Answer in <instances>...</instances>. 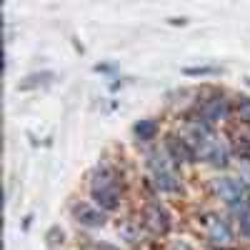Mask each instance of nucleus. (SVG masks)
<instances>
[{"instance_id": "obj_2", "label": "nucleus", "mask_w": 250, "mask_h": 250, "mask_svg": "<svg viewBox=\"0 0 250 250\" xmlns=\"http://www.w3.org/2000/svg\"><path fill=\"white\" fill-rule=\"evenodd\" d=\"M215 193L230 205V203H238L243 198H250V188L243 178H235V175H225V178H218L215 180Z\"/></svg>"}, {"instance_id": "obj_10", "label": "nucleus", "mask_w": 250, "mask_h": 250, "mask_svg": "<svg viewBox=\"0 0 250 250\" xmlns=\"http://www.w3.org/2000/svg\"><path fill=\"white\" fill-rule=\"evenodd\" d=\"M133 133H135V138H138V140H143V143L153 140V138L158 135V120H153V118L138 120V123L133 125Z\"/></svg>"}, {"instance_id": "obj_12", "label": "nucleus", "mask_w": 250, "mask_h": 250, "mask_svg": "<svg viewBox=\"0 0 250 250\" xmlns=\"http://www.w3.org/2000/svg\"><path fill=\"white\" fill-rule=\"evenodd\" d=\"M235 115H238L240 123H248L250 125V98L248 95H240L235 100Z\"/></svg>"}, {"instance_id": "obj_11", "label": "nucleus", "mask_w": 250, "mask_h": 250, "mask_svg": "<svg viewBox=\"0 0 250 250\" xmlns=\"http://www.w3.org/2000/svg\"><path fill=\"white\" fill-rule=\"evenodd\" d=\"M235 153L250 160V128H243L240 133H235Z\"/></svg>"}, {"instance_id": "obj_3", "label": "nucleus", "mask_w": 250, "mask_h": 250, "mask_svg": "<svg viewBox=\"0 0 250 250\" xmlns=\"http://www.w3.org/2000/svg\"><path fill=\"white\" fill-rule=\"evenodd\" d=\"M143 223L153 235H165L170 230V213L163 203H150L143 210Z\"/></svg>"}, {"instance_id": "obj_20", "label": "nucleus", "mask_w": 250, "mask_h": 250, "mask_svg": "<svg viewBox=\"0 0 250 250\" xmlns=\"http://www.w3.org/2000/svg\"><path fill=\"white\" fill-rule=\"evenodd\" d=\"M185 23H188L185 18H180V20H178V18H173V20H170V25H185Z\"/></svg>"}, {"instance_id": "obj_5", "label": "nucleus", "mask_w": 250, "mask_h": 250, "mask_svg": "<svg viewBox=\"0 0 250 250\" xmlns=\"http://www.w3.org/2000/svg\"><path fill=\"white\" fill-rule=\"evenodd\" d=\"M208 238H210V243L225 248V245H230L233 243V228L228 220L218 218V215H208Z\"/></svg>"}, {"instance_id": "obj_1", "label": "nucleus", "mask_w": 250, "mask_h": 250, "mask_svg": "<svg viewBox=\"0 0 250 250\" xmlns=\"http://www.w3.org/2000/svg\"><path fill=\"white\" fill-rule=\"evenodd\" d=\"M90 193H93L95 205H100V210H115V208L120 205V195H123V185H120V178H118L115 168L100 165V168L93 173Z\"/></svg>"}, {"instance_id": "obj_8", "label": "nucleus", "mask_w": 250, "mask_h": 250, "mask_svg": "<svg viewBox=\"0 0 250 250\" xmlns=\"http://www.w3.org/2000/svg\"><path fill=\"white\" fill-rule=\"evenodd\" d=\"M153 185L158 188L160 193H178V190H180L178 170H160V173H153Z\"/></svg>"}, {"instance_id": "obj_9", "label": "nucleus", "mask_w": 250, "mask_h": 250, "mask_svg": "<svg viewBox=\"0 0 250 250\" xmlns=\"http://www.w3.org/2000/svg\"><path fill=\"white\" fill-rule=\"evenodd\" d=\"M53 78H55V73H50V70L30 73L25 80L18 83V90H35V88H40V85H48V83H53Z\"/></svg>"}, {"instance_id": "obj_21", "label": "nucleus", "mask_w": 250, "mask_h": 250, "mask_svg": "<svg viewBox=\"0 0 250 250\" xmlns=\"http://www.w3.org/2000/svg\"><path fill=\"white\" fill-rule=\"evenodd\" d=\"M245 83H248V85H250V78H248V80H245Z\"/></svg>"}, {"instance_id": "obj_7", "label": "nucleus", "mask_w": 250, "mask_h": 250, "mask_svg": "<svg viewBox=\"0 0 250 250\" xmlns=\"http://www.w3.org/2000/svg\"><path fill=\"white\" fill-rule=\"evenodd\" d=\"M165 150H168V155L178 163V165H183V163H190V160H195V153H193V148L188 145V140L185 138H168L165 140Z\"/></svg>"}, {"instance_id": "obj_17", "label": "nucleus", "mask_w": 250, "mask_h": 250, "mask_svg": "<svg viewBox=\"0 0 250 250\" xmlns=\"http://www.w3.org/2000/svg\"><path fill=\"white\" fill-rule=\"evenodd\" d=\"M240 233H243V235H245V238L250 240V215L240 220Z\"/></svg>"}, {"instance_id": "obj_14", "label": "nucleus", "mask_w": 250, "mask_h": 250, "mask_svg": "<svg viewBox=\"0 0 250 250\" xmlns=\"http://www.w3.org/2000/svg\"><path fill=\"white\" fill-rule=\"evenodd\" d=\"M228 208H230V210H233V215L235 218H248L250 215V198H243V200H238V203H230V205H228Z\"/></svg>"}, {"instance_id": "obj_13", "label": "nucleus", "mask_w": 250, "mask_h": 250, "mask_svg": "<svg viewBox=\"0 0 250 250\" xmlns=\"http://www.w3.org/2000/svg\"><path fill=\"white\" fill-rule=\"evenodd\" d=\"M215 73H220V68H215V65H200V68H183V75H188V78H203V75H215Z\"/></svg>"}, {"instance_id": "obj_4", "label": "nucleus", "mask_w": 250, "mask_h": 250, "mask_svg": "<svg viewBox=\"0 0 250 250\" xmlns=\"http://www.w3.org/2000/svg\"><path fill=\"white\" fill-rule=\"evenodd\" d=\"M230 103H228V98H223V95H213V98H205L203 103H200V108H198V113H200V120H205V123H215V120H225L228 115H230Z\"/></svg>"}, {"instance_id": "obj_15", "label": "nucleus", "mask_w": 250, "mask_h": 250, "mask_svg": "<svg viewBox=\"0 0 250 250\" xmlns=\"http://www.w3.org/2000/svg\"><path fill=\"white\" fill-rule=\"evenodd\" d=\"M45 243L53 248V245H58V243H62V228H58V225H53L50 230L45 233Z\"/></svg>"}, {"instance_id": "obj_19", "label": "nucleus", "mask_w": 250, "mask_h": 250, "mask_svg": "<svg viewBox=\"0 0 250 250\" xmlns=\"http://www.w3.org/2000/svg\"><path fill=\"white\" fill-rule=\"evenodd\" d=\"M170 250H193V248L188 245V243H175V245H173Z\"/></svg>"}, {"instance_id": "obj_18", "label": "nucleus", "mask_w": 250, "mask_h": 250, "mask_svg": "<svg viewBox=\"0 0 250 250\" xmlns=\"http://www.w3.org/2000/svg\"><path fill=\"white\" fill-rule=\"evenodd\" d=\"M113 70H115V65H108V62H103V65L98 62L95 65V73H113Z\"/></svg>"}, {"instance_id": "obj_6", "label": "nucleus", "mask_w": 250, "mask_h": 250, "mask_svg": "<svg viewBox=\"0 0 250 250\" xmlns=\"http://www.w3.org/2000/svg\"><path fill=\"white\" fill-rule=\"evenodd\" d=\"M73 218L85 228H103L105 225V213L95 205H88V203H75L73 205Z\"/></svg>"}, {"instance_id": "obj_16", "label": "nucleus", "mask_w": 250, "mask_h": 250, "mask_svg": "<svg viewBox=\"0 0 250 250\" xmlns=\"http://www.w3.org/2000/svg\"><path fill=\"white\" fill-rule=\"evenodd\" d=\"M120 235H125V240H130V243H135V240H138V233L133 230L130 225H123V228H120Z\"/></svg>"}]
</instances>
